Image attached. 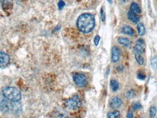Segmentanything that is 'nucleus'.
Returning a JSON list of instances; mask_svg holds the SVG:
<instances>
[{"instance_id":"4468645a","label":"nucleus","mask_w":157,"mask_h":118,"mask_svg":"<svg viewBox=\"0 0 157 118\" xmlns=\"http://www.w3.org/2000/svg\"><path fill=\"white\" fill-rule=\"evenodd\" d=\"M130 10L133 13H136V14H141V7L136 2H132L130 4Z\"/></svg>"},{"instance_id":"6ab92c4d","label":"nucleus","mask_w":157,"mask_h":118,"mask_svg":"<svg viewBox=\"0 0 157 118\" xmlns=\"http://www.w3.org/2000/svg\"><path fill=\"white\" fill-rule=\"evenodd\" d=\"M151 67L153 69H157V56H154L151 60Z\"/></svg>"},{"instance_id":"f03ea898","label":"nucleus","mask_w":157,"mask_h":118,"mask_svg":"<svg viewBox=\"0 0 157 118\" xmlns=\"http://www.w3.org/2000/svg\"><path fill=\"white\" fill-rule=\"evenodd\" d=\"M2 94L6 99L12 102H19L21 99V93L18 89L14 87H4L2 89Z\"/></svg>"},{"instance_id":"c756f323","label":"nucleus","mask_w":157,"mask_h":118,"mask_svg":"<svg viewBox=\"0 0 157 118\" xmlns=\"http://www.w3.org/2000/svg\"><path fill=\"white\" fill-rule=\"evenodd\" d=\"M139 118H143V117H139Z\"/></svg>"},{"instance_id":"1a4fd4ad","label":"nucleus","mask_w":157,"mask_h":118,"mask_svg":"<svg viewBox=\"0 0 157 118\" xmlns=\"http://www.w3.org/2000/svg\"><path fill=\"white\" fill-rule=\"evenodd\" d=\"M122 100L120 98L117 97V96H114L111 99L110 102V107L112 109H117L119 108L121 105H122Z\"/></svg>"},{"instance_id":"f8f14e48","label":"nucleus","mask_w":157,"mask_h":118,"mask_svg":"<svg viewBox=\"0 0 157 118\" xmlns=\"http://www.w3.org/2000/svg\"><path fill=\"white\" fill-rule=\"evenodd\" d=\"M1 3L2 8L5 11L10 10L13 7V0H1Z\"/></svg>"},{"instance_id":"39448f33","label":"nucleus","mask_w":157,"mask_h":118,"mask_svg":"<svg viewBox=\"0 0 157 118\" xmlns=\"http://www.w3.org/2000/svg\"><path fill=\"white\" fill-rule=\"evenodd\" d=\"M7 100L8 99H6L2 93H0V111L2 112H7L10 111L11 102H9Z\"/></svg>"},{"instance_id":"aec40b11","label":"nucleus","mask_w":157,"mask_h":118,"mask_svg":"<svg viewBox=\"0 0 157 118\" xmlns=\"http://www.w3.org/2000/svg\"><path fill=\"white\" fill-rule=\"evenodd\" d=\"M157 113V109L156 107H151L149 109V114H150L151 118H155Z\"/></svg>"},{"instance_id":"2eb2a0df","label":"nucleus","mask_w":157,"mask_h":118,"mask_svg":"<svg viewBox=\"0 0 157 118\" xmlns=\"http://www.w3.org/2000/svg\"><path fill=\"white\" fill-rule=\"evenodd\" d=\"M137 30H138V33L139 36H142L146 34V28H145V26L142 23H138V25H137Z\"/></svg>"},{"instance_id":"393cba45","label":"nucleus","mask_w":157,"mask_h":118,"mask_svg":"<svg viewBox=\"0 0 157 118\" xmlns=\"http://www.w3.org/2000/svg\"><path fill=\"white\" fill-rule=\"evenodd\" d=\"M100 36H98V35H96L95 36H94V44L95 46H97L99 44V42H100Z\"/></svg>"},{"instance_id":"f257e3e1","label":"nucleus","mask_w":157,"mask_h":118,"mask_svg":"<svg viewBox=\"0 0 157 118\" xmlns=\"http://www.w3.org/2000/svg\"><path fill=\"white\" fill-rule=\"evenodd\" d=\"M78 29L84 34L90 33L95 26V19L91 13H83L79 17L77 21Z\"/></svg>"},{"instance_id":"6e6552de","label":"nucleus","mask_w":157,"mask_h":118,"mask_svg":"<svg viewBox=\"0 0 157 118\" xmlns=\"http://www.w3.org/2000/svg\"><path fill=\"white\" fill-rule=\"evenodd\" d=\"M10 56L4 52H0V68L7 67L10 63Z\"/></svg>"},{"instance_id":"a878e982","label":"nucleus","mask_w":157,"mask_h":118,"mask_svg":"<svg viewBox=\"0 0 157 118\" xmlns=\"http://www.w3.org/2000/svg\"><path fill=\"white\" fill-rule=\"evenodd\" d=\"M65 5V2H64V1H63V0H60V1H59V2L58 3V7L59 10H61V9L63 8V7Z\"/></svg>"},{"instance_id":"423d86ee","label":"nucleus","mask_w":157,"mask_h":118,"mask_svg":"<svg viewBox=\"0 0 157 118\" xmlns=\"http://www.w3.org/2000/svg\"><path fill=\"white\" fill-rule=\"evenodd\" d=\"M135 53L143 54L146 52V44L143 39H139L136 41L135 47H134Z\"/></svg>"},{"instance_id":"bb28decb","label":"nucleus","mask_w":157,"mask_h":118,"mask_svg":"<svg viewBox=\"0 0 157 118\" xmlns=\"http://www.w3.org/2000/svg\"><path fill=\"white\" fill-rule=\"evenodd\" d=\"M138 78L141 80H143V79H146V75L143 74L142 72H138Z\"/></svg>"},{"instance_id":"9d476101","label":"nucleus","mask_w":157,"mask_h":118,"mask_svg":"<svg viewBox=\"0 0 157 118\" xmlns=\"http://www.w3.org/2000/svg\"><path fill=\"white\" fill-rule=\"evenodd\" d=\"M127 18L128 19L130 20L132 22L135 23V24H138V22L140 21V17L138 16V14L133 13V12H132L131 10L128 11Z\"/></svg>"},{"instance_id":"f3484780","label":"nucleus","mask_w":157,"mask_h":118,"mask_svg":"<svg viewBox=\"0 0 157 118\" xmlns=\"http://www.w3.org/2000/svg\"><path fill=\"white\" fill-rule=\"evenodd\" d=\"M107 117L108 118H119L120 117V112L118 110H114L108 113Z\"/></svg>"},{"instance_id":"a211bd4d","label":"nucleus","mask_w":157,"mask_h":118,"mask_svg":"<svg viewBox=\"0 0 157 118\" xmlns=\"http://www.w3.org/2000/svg\"><path fill=\"white\" fill-rule=\"evenodd\" d=\"M135 59H136V61L138 62V64H139V65L143 66V64H144V59H143V56H141V54H140V53H135Z\"/></svg>"},{"instance_id":"cd10ccee","label":"nucleus","mask_w":157,"mask_h":118,"mask_svg":"<svg viewBox=\"0 0 157 118\" xmlns=\"http://www.w3.org/2000/svg\"><path fill=\"white\" fill-rule=\"evenodd\" d=\"M126 118H134L133 117V114H132V112H129L126 114Z\"/></svg>"},{"instance_id":"b1692460","label":"nucleus","mask_w":157,"mask_h":118,"mask_svg":"<svg viewBox=\"0 0 157 118\" xmlns=\"http://www.w3.org/2000/svg\"><path fill=\"white\" fill-rule=\"evenodd\" d=\"M141 108H142V106L139 102H134V103L132 104V109H133L134 110L141 109Z\"/></svg>"},{"instance_id":"ddd939ff","label":"nucleus","mask_w":157,"mask_h":118,"mask_svg":"<svg viewBox=\"0 0 157 118\" xmlns=\"http://www.w3.org/2000/svg\"><path fill=\"white\" fill-rule=\"evenodd\" d=\"M117 41H118L119 44H121V45H122V46H124V47H129L131 46L130 40L126 37H122V36H121V37H119L118 39H117Z\"/></svg>"},{"instance_id":"412c9836","label":"nucleus","mask_w":157,"mask_h":118,"mask_svg":"<svg viewBox=\"0 0 157 118\" xmlns=\"http://www.w3.org/2000/svg\"><path fill=\"white\" fill-rule=\"evenodd\" d=\"M135 92L133 89H130V90H128L126 93V96L127 99H132V98L135 97Z\"/></svg>"},{"instance_id":"0eeeda50","label":"nucleus","mask_w":157,"mask_h":118,"mask_svg":"<svg viewBox=\"0 0 157 118\" xmlns=\"http://www.w3.org/2000/svg\"><path fill=\"white\" fill-rule=\"evenodd\" d=\"M121 56V51L117 46H114L111 49V61L113 63H117L119 61Z\"/></svg>"},{"instance_id":"4be33fe9","label":"nucleus","mask_w":157,"mask_h":118,"mask_svg":"<svg viewBox=\"0 0 157 118\" xmlns=\"http://www.w3.org/2000/svg\"><path fill=\"white\" fill-rule=\"evenodd\" d=\"M100 18L103 22L106 21V12H105L104 7H102L101 10H100Z\"/></svg>"},{"instance_id":"20e7f679","label":"nucleus","mask_w":157,"mask_h":118,"mask_svg":"<svg viewBox=\"0 0 157 118\" xmlns=\"http://www.w3.org/2000/svg\"><path fill=\"white\" fill-rule=\"evenodd\" d=\"M73 79L76 85L80 88H83L87 85V77L82 73H75L73 75Z\"/></svg>"},{"instance_id":"c85d7f7f","label":"nucleus","mask_w":157,"mask_h":118,"mask_svg":"<svg viewBox=\"0 0 157 118\" xmlns=\"http://www.w3.org/2000/svg\"><path fill=\"white\" fill-rule=\"evenodd\" d=\"M107 1H109V4H111V3H112V0H107Z\"/></svg>"},{"instance_id":"7ed1b4c3","label":"nucleus","mask_w":157,"mask_h":118,"mask_svg":"<svg viewBox=\"0 0 157 118\" xmlns=\"http://www.w3.org/2000/svg\"><path fill=\"white\" fill-rule=\"evenodd\" d=\"M65 108L71 111H77L80 108L82 105L80 99L78 96H74L70 99H68L64 102Z\"/></svg>"},{"instance_id":"5701e85b","label":"nucleus","mask_w":157,"mask_h":118,"mask_svg":"<svg viewBox=\"0 0 157 118\" xmlns=\"http://www.w3.org/2000/svg\"><path fill=\"white\" fill-rule=\"evenodd\" d=\"M55 118H69L68 117V114L65 112H58L55 115Z\"/></svg>"},{"instance_id":"dca6fc26","label":"nucleus","mask_w":157,"mask_h":118,"mask_svg":"<svg viewBox=\"0 0 157 118\" xmlns=\"http://www.w3.org/2000/svg\"><path fill=\"white\" fill-rule=\"evenodd\" d=\"M110 86L112 91L116 92L119 88V84L118 81L116 80V79H111L110 82Z\"/></svg>"},{"instance_id":"9b49d317","label":"nucleus","mask_w":157,"mask_h":118,"mask_svg":"<svg viewBox=\"0 0 157 118\" xmlns=\"http://www.w3.org/2000/svg\"><path fill=\"white\" fill-rule=\"evenodd\" d=\"M121 33H123L124 34L129 35L130 36H135V31L132 27H130L129 26H124L122 29H121Z\"/></svg>"}]
</instances>
